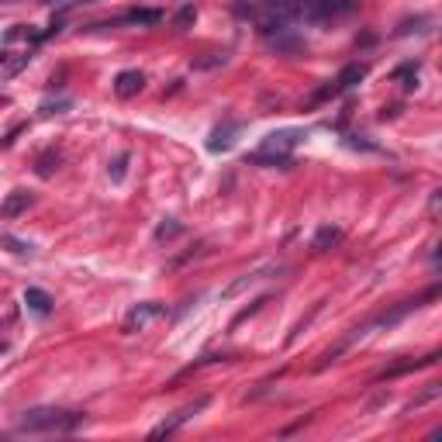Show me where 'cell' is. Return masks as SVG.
<instances>
[{
  "label": "cell",
  "mask_w": 442,
  "mask_h": 442,
  "mask_svg": "<svg viewBox=\"0 0 442 442\" xmlns=\"http://www.w3.org/2000/svg\"><path fill=\"white\" fill-rule=\"evenodd\" d=\"M86 422L80 411H63V408H32L18 418V432H32V436H48V432H73Z\"/></svg>",
  "instance_id": "1"
},
{
  "label": "cell",
  "mask_w": 442,
  "mask_h": 442,
  "mask_svg": "<svg viewBox=\"0 0 442 442\" xmlns=\"http://www.w3.org/2000/svg\"><path fill=\"white\" fill-rule=\"evenodd\" d=\"M429 297H436V290H429V294H422V297H415V301H401L398 308H391V311L377 315L373 322H366L363 328H356V332H353V335L346 339V346H349L353 339H363V335H366V332H373V328H394V325H398V322H404V318H408L411 311H418V308H422V304H425Z\"/></svg>",
  "instance_id": "2"
},
{
  "label": "cell",
  "mask_w": 442,
  "mask_h": 442,
  "mask_svg": "<svg viewBox=\"0 0 442 442\" xmlns=\"http://www.w3.org/2000/svg\"><path fill=\"white\" fill-rule=\"evenodd\" d=\"M204 408H207V398H197V401L183 404L180 411H173V415H169L166 422H160V425L152 429V436H156V439H162V436H173V432H176L180 425H187V422H190L194 415H201Z\"/></svg>",
  "instance_id": "3"
},
{
  "label": "cell",
  "mask_w": 442,
  "mask_h": 442,
  "mask_svg": "<svg viewBox=\"0 0 442 442\" xmlns=\"http://www.w3.org/2000/svg\"><path fill=\"white\" fill-rule=\"evenodd\" d=\"M366 73H370V66H366V63H349V66H346V70L335 77V83H332V86H325L315 100H322V97H332V93H342V90L356 86L360 80H366Z\"/></svg>",
  "instance_id": "4"
},
{
  "label": "cell",
  "mask_w": 442,
  "mask_h": 442,
  "mask_svg": "<svg viewBox=\"0 0 442 442\" xmlns=\"http://www.w3.org/2000/svg\"><path fill=\"white\" fill-rule=\"evenodd\" d=\"M166 315V308L156 304V301H149V304H138V308H131L128 311V318H124V332H142L149 322H156Z\"/></svg>",
  "instance_id": "5"
},
{
  "label": "cell",
  "mask_w": 442,
  "mask_h": 442,
  "mask_svg": "<svg viewBox=\"0 0 442 442\" xmlns=\"http://www.w3.org/2000/svg\"><path fill=\"white\" fill-rule=\"evenodd\" d=\"M301 142V131H273V135H266L263 138V152H277V156H287L294 145Z\"/></svg>",
  "instance_id": "6"
},
{
  "label": "cell",
  "mask_w": 442,
  "mask_h": 442,
  "mask_svg": "<svg viewBox=\"0 0 442 442\" xmlns=\"http://www.w3.org/2000/svg\"><path fill=\"white\" fill-rule=\"evenodd\" d=\"M142 86H145V73H138V70H124L115 77V93L118 97H135V93H142Z\"/></svg>",
  "instance_id": "7"
},
{
  "label": "cell",
  "mask_w": 442,
  "mask_h": 442,
  "mask_svg": "<svg viewBox=\"0 0 442 442\" xmlns=\"http://www.w3.org/2000/svg\"><path fill=\"white\" fill-rule=\"evenodd\" d=\"M235 135H239V124H235V121H225V124H218V128L211 131V138H207V149H211V152H221V149H232Z\"/></svg>",
  "instance_id": "8"
},
{
  "label": "cell",
  "mask_w": 442,
  "mask_h": 442,
  "mask_svg": "<svg viewBox=\"0 0 442 442\" xmlns=\"http://www.w3.org/2000/svg\"><path fill=\"white\" fill-rule=\"evenodd\" d=\"M283 266H259V270H252V273H245L242 280H235L228 290H225V297H235V294H242L245 287H252V283H259V280H266L270 273H280Z\"/></svg>",
  "instance_id": "9"
},
{
  "label": "cell",
  "mask_w": 442,
  "mask_h": 442,
  "mask_svg": "<svg viewBox=\"0 0 442 442\" xmlns=\"http://www.w3.org/2000/svg\"><path fill=\"white\" fill-rule=\"evenodd\" d=\"M162 21V11H156V7H138V11H128V14H121L118 25H160Z\"/></svg>",
  "instance_id": "10"
},
{
  "label": "cell",
  "mask_w": 442,
  "mask_h": 442,
  "mask_svg": "<svg viewBox=\"0 0 442 442\" xmlns=\"http://www.w3.org/2000/svg\"><path fill=\"white\" fill-rule=\"evenodd\" d=\"M32 207V194L28 190H14V194H7V201L0 204V214L4 218H18L21 211H28Z\"/></svg>",
  "instance_id": "11"
},
{
  "label": "cell",
  "mask_w": 442,
  "mask_h": 442,
  "mask_svg": "<svg viewBox=\"0 0 442 442\" xmlns=\"http://www.w3.org/2000/svg\"><path fill=\"white\" fill-rule=\"evenodd\" d=\"M25 304H28V308H32L35 315H48L56 301H52V297H48L45 290H39V287H28V290H25Z\"/></svg>",
  "instance_id": "12"
},
{
  "label": "cell",
  "mask_w": 442,
  "mask_h": 442,
  "mask_svg": "<svg viewBox=\"0 0 442 442\" xmlns=\"http://www.w3.org/2000/svg\"><path fill=\"white\" fill-rule=\"evenodd\" d=\"M436 360H439V353H429L425 360H408V363H398V366L384 370V373H380V380H391V377H401V373H411V370H418V366H432Z\"/></svg>",
  "instance_id": "13"
},
{
  "label": "cell",
  "mask_w": 442,
  "mask_h": 442,
  "mask_svg": "<svg viewBox=\"0 0 442 442\" xmlns=\"http://www.w3.org/2000/svg\"><path fill=\"white\" fill-rule=\"evenodd\" d=\"M245 162H252V166H277V169H287L290 166V156H277V152H252V156H245Z\"/></svg>",
  "instance_id": "14"
},
{
  "label": "cell",
  "mask_w": 442,
  "mask_h": 442,
  "mask_svg": "<svg viewBox=\"0 0 442 442\" xmlns=\"http://www.w3.org/2000/svg\"><path fill=\"white\" fill-rule=\"evenodd\" d=\"M342 239V228H332V225H325V228H318V235H315V252H325V249H332L335 242Z\"/></svg>",
  "instance_id": "15"
},
{
  "label": "cell",
  "mask_w": 442,
  "mask_h": 442,
  "mask_svg": "<svg viewBox=\"0 0 442 442\" xmlns=\"http://www.w3.org/2000/svg\"><path fill=\"white\" fill-rule=\"evenodd\" d=\"M194 21H197V7H194V4H183V7L176 11V18H173V25H176L180 32H183V28H190Z\"/></svg>",
  "instance_id": "16"
},
{
  "label": "cell",
  "mask_w": 442,
  "mask_h": 442,
  "mask_svg": "<svg viewBox=\"0 0 442 442\" xmlns=\"http://www.w3.org/2000/svg\"><path fill=\"white\" fill-rule=\"evenodd\" d=\"M180 232H183V225H180V221H173V218H166V221H162L160 228H156V239H160V242H166V239H176Z\"/></svg>",
  "instance_id": "17"
},
{
  "label": "cell",
  "mask_w": 442,
  "mask_h": 442,
  "mask_svg": "<svg viewBox=\"0 0 442 442\" xmlns=\"http://www.w3.org/2000/svg\"><path fill=\"white\" fill-rule=\"evenodd\" d=\"M0 242H4V245H7L11 252H18V256H28V252L35 249L32 242H21V239H14V235H0Z\"/></svg>",
  "instance_id": "18"
},
{
  "label": "cell",
  "mask_w": 442,
  "mask_h": 442,
  "mask_svg": "<svg viewBox=\"0 0 442 442\" xmlns=\"http://www.w3.org/2000/svg\"><path fill=\"white\" fill-rule=\"evenodd\" d=\"M128 160H131V156H128V152H121L118 160L111 162V169H108V173H111V180H115V183H121V180H124V169H128Z\"/></svg>",
  "instance_id": "19"
},
{
  "label": "cell",
  "mask_w": 442,
  "mask_h": 442,
  "mask_svg": "<svg viewBox=\"0 0 442 442\" xmlns=\"http://www.w3.org/2000/svg\"><path fill=\"white\" fill-rule=\"evenodd\" d=\"M418 77V63H404L394 70V80H415Z\"/></svg>",
  "instance_id": "20"
},
{
  "label": "cell",
  "mask_w": 442,
  "mask_h": 442,
  "mask_svg": "<svg viewBox=\"0 0 442 442\" xmlns=\"http://www.w3.org/2000/svg\"><path fill=\"white\" fill-rule=\"evenodd\" d=\"M432 398H439V384H429V391H425L422 398H415V404H411V408H422V404L432 401Z\"/></svg>",
  "instance_id": "21"
},
{
  "label": "cell",
  "mask_w": 442,
  "mask_h": 442,
  "mask_svg": "<svg viewBox=\"0 0 442 442\" xmlns=\"http://www.w3.org/2000/svg\"><path fill=\"white\" fill-rule=\"evenodd\" d=\"M70 108V100H59V104H41V115H63Z\"/></svg>",
  "instance_id": "22"
},
{
  "label": "cell",
  "mask_w": 442,
  "mask_h": 442,
  "mask_svg": "<svg viewBox=\"0 0 442 442\" xmlns=\"http://www.w3.org/2000/svg\"><path fill=\"white\" fill-rule=\"evenodd\" d=\"M4 59H7V56H4V52H0V63H4Z\"/></svg>",
  "instance_id": "23"
},
{
  "label": "cell",
  "mask_w": 442,
  "mask_h": 442,
  "mask_svg": "<svg viewBox=\"0 0 442 442\" xmlns=\"http://www.w3.org/2000/svg\"><path fill=\"white\" fill-rule=\"evenodd\" d=\"M0 353H4V342H0Z\"/></svg>",
  "instance_id": "24"
}]
</instances>
